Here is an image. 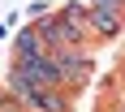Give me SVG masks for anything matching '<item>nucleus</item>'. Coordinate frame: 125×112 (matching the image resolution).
<instances>
[{
	"instance_id": "6e6552de",
	"label": "nucleus",
	"mask_w": 125,
	"mask_h": 112,
	"mask_svg": "<svg viewBox=\"0 0 125 112\" xmlns=\"http://www.w3.org/2000/svg\"><path fill=\"white\" fill-rule=\"evenodd\" d=\"M26 13H30V17H48V0H35V4H30Z\"/></svg>"
},
{
	"instance_id": "423d86ee",
	"label": "nucleus",
	"mask_w": 125,
	"mask_h": 112,
	"mask_svg": "<svg viewBox=\"0 0 125 112\" xmlns=\"http://www.w3.org/2000/svg\"><path fill=\"white\" fill-rule=\"evenodd\" d=\"M91 22L99 35H116L121 30V9H91Z\"/></svg>"
},
{
	"instance_id": "f03ea898",
	"label": "nucleus",
	"mask_w": 125,
	"mask_h": 112,
	"mask_svg": "<svg viewBox=\"0 0 125 112\" xmlns=\"http://www.w3.org/2000/svg\"><path fill=\"white\" fill-rule=\"evenodd\" d=\"M43 39H39V30L35 26H26V30H17L13 35V56H17V65H26V61H35V56H43Z\"/></svg>"
},
{
	"instance_id": "f257e3e1",
	"label": "nucleus",
	"mask_w": 125,
	"mask_h": 112,
	"mask_svg": "<svg viewBox=\"0 0 125 112\" xmlns=\"http://www.w3.org/2000/svg\"><path fill=\"white\" fill-rule=\"evenodd\" d=\"M13 65H17V61H13ZM22 69L35 78L39 86H52V91L65 82V73H61V65H56V56H52V52H43V56H35V61H26Z\"/></svg>"
},
{
	"instance_id": "20e7f679",
	"label": "nucleus",
	"mask_w": 125,
	"mask_h": 112,
	"mask_svg": "<svg viewBox=\"0 0 125 112\" xmlns=\"http://www.w3.org/2000/svg\"><path fill=\"white\" fill-rule=\"evenodd\" d=\"M52 56H56V65H61V73H65V78H82V73L91 69V61L82 56V52H73V48H65V52H52Z\"/></svg>"
},
{
	"instance_id": "1a4fd4ad",
	"label": "nucleus",
	"mask_w": 125,
	"mask_h": 112,
	"mask_svg": "<svg viewBox=\"0 0 125 112\" xmlns=\"http://www.w3.org/2000/svg\"><path fill=\"white\" fill-rule=\"evenodd\" d=\"M125 0H91V9H121Z\"/></svg>"
},
{
	"instance_id": "39448f33",
	"label": "nucleus",
	"mask_w": 125,
	"mask_h": 112,
	"mask_svg": "<svg viewBox=\"0 0 125 112\" xmlns=\"http://www.w3.org/2000/svg\"><path fill=\"white\" fill-rule=\"evenodd\" d=\"M9 91H13V95H17V99L26 103V99H30V95L39 91V82H35L30 73H26L22 65H13V69H9Z\"/></svg>"
},
{
	"instance_id": "0eeeda50",
	"label": "nucleus",
	"mask_w": 125,
	"mask_h": 112,
	"mask_svg": "<svg viewBox=\"0 0 125 112\" xmlns=\"http://www.w3.org/2000/svg\"><path fill=\"white\" fill-rule=\"evenodd\" d=\"M86 17H91V9H82V4H65V9H61V26H69L73 35H82Z\"/></svg>"
},
{
	"instance_id": "9d476101",
	"label": "nucleus",
	"mask_w": 125,
	"mask_h": 112,
	"mask_svg": "<svg viewBox=\"0 0 125 112\" xmlns=\"http://www.w3.org/2000/svg\"><path fill=\"white\" fill-rule=\"evenodd\" d=\"M121 112H125V108H121Z\"/></svg>"
},
{
	"instance_id": "7ed1b4c3",
	"label": "nucleus",
	"mask_w": 125,
	"mask_h": 112,
	"mask_svg": "<svg viewBox=\"0 0 125 112\" xmlns=\"http://www.w3.org/2000/svg\"><path fill=\"white\" fill-rule=\"evenodd\" d=\"M26 103H30L35 112H69V99H65L61 91H52V86H39Z\"/></svg>"
}]
</instances>
